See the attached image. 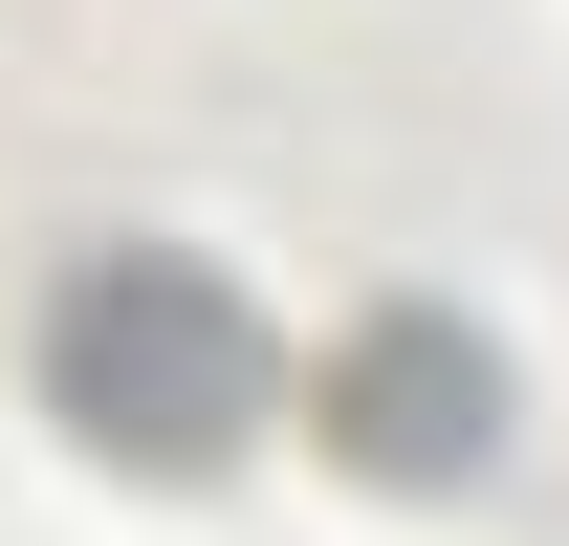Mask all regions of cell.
I'll list each match as a JSON object with an SVG mask.
<instances>
[{
	"label": "cell",
	"instance_id": "6da1fadb",
	"mask_svg": "<svg viewBox=\"0 0 569 546\" xmlns=\"http://www.w3.org/2000/svg\"><path fill=\"white\" fill-rule=\"evenodd\" d=\"M263 394H284V350H263V306H241L198 241H88V263L44 284V415H67L88 459L219 481L263 437Z\"/></svg>",
	"mask_w": 569,
	"mask_h": 546
},
{
	"label": "cell",
	"instance_id": "7a4b0ae2",
	"mask_svg": "<svg viewBox=\"0 0 569 546\" xmlns=\"http://www.w3.org/2000/svg\"><path fill=\"white\" fill-rule=\"evenodd\" d=\"M307 437L351 481H482L503 459V350L460 328V306H372V328H329V372H307Z\"/></svg>",
	"mask_w": 569,
	"mask_h": 546
}]
</instances>
